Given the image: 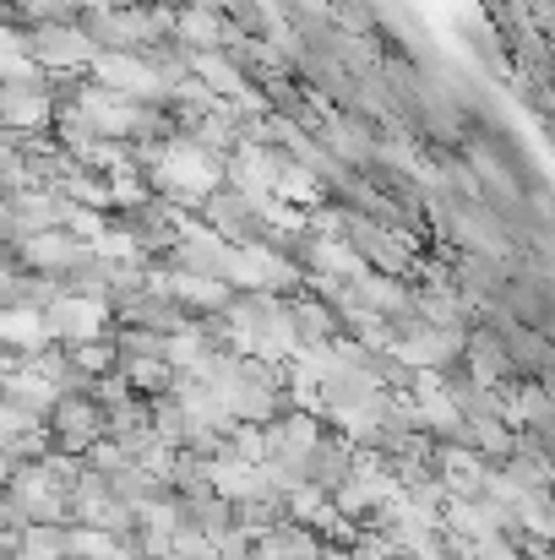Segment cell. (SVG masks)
Here are the masks:
<instances>
[{"mask_svg":"<svg viewBox=\"0 0 555 560\" xmlns=\"http://www.w3.org/2000/svg\"><path fill=\"white\" fill-rule=\"evenodd\" d=\"M38 316H44V332H49L55 349H77V343L109 338V305L104 300H88V294H60Z\"/></svg>","mask_w":555,"mask_h":560,"instance_id":"obj_3","label":"cell"},{"mask_svg":"<svg viewBox=\"0 0 555 560\" xmlns=\"http://www.w3.org/2000/svg\"><path fill=\"white\" fill-rule=\"evenodd\" d=\"M44 435L49 446H60L66 457H82L93 441H104V408L88 392H60L55 408L44 413Z\"/></svg>","mask_w":555,"mask_h":560,"instance_id":"obj_4","label":"cell"},{"mask_svg":"<svg viewBox=\"0 0 555 560\" xmlns=\"http://www.w3.org/2000/svg\"><path fill=\"white\" fill-rule=\"evenodd\" d=\"M289 322H294V338H300V349L305 343H333L344 327H338V316H333V305L327 300H316V294H289Z\"/></svg>","mask_w":555,"mask_h":560,"instance_id":"obj_12","label":"cell"},{"mask_svg":"<svg viewBox=\"0 0 555 560\" xmlns=\"http://www.w3.org/2000/svg\"><path fill=\"white\" fill-rule=\"evenodd\" d=\"M458 365H463V375H469L474 386H507V381H518V375H512V360H507V349H501V338H496L490 327L463 332V354H458Z\"/></svg>","mask_w":555,"mask_h":560,"instance_id":"obj_8","label":"cell"},{"mask_svg":"<svg viewBox=\"0 0 555 560\" xmlns=\"http://www.w3.org/2000/svg\"><path fill=\"white\" fill-rule=\"evenodd\" d=\"M104 186H109V212H142L153 201V190H148L142 175H109Z\"/></svg>","mask_w":555,"mask_h":560,"instance_id":"obj_15","label":"cell"},{"mask_svg":"<svg viewBox=\"0 0 555 560\" xmlns=\"http://www.w3.org/2000/svg\"><path fill=\"white\" fill-rule=\"evenodd\" d=\"M66 354H71V365L88 375V381H93V375H115V365H120L109 338H99V343H77V349H66Z\"/></svg>","mask_w":555,"mask_h":560,"instance_id":"obj_16","label":"cell"},{"mask_svg":"<svg viewBox=\"0 0 555 560\" xmlns=\"http://www.w3.org/2000/svg\"><path fill=\"white\" fill-rule=\"evenodd\" d=\"M22 49L27 60L44 71V77H82L93 66V38L82 33V22H38V27H22Z\"/></svg>","mask_w":555,"mask_h":560,"instance_id":"obj_1","label":"cell"},{"mask_svg":"<svg viewBox=\"0 0 555 560\" xmlns=\"http://www.w3.org/2000/svg\"><path fill=\"white\" fill-rule=\"evenodd\" d=\"M82 256H88V245H77L66 229H44V234H27V240L16 245V267H22V272L60 278V283H66V272H71Z\"/></svg>","mask_w":555,"mask_h":560,"instance_id":"obj_6","label":"cell"},{"mask_svg":"<svg viewBox=\"0 0 555 560\" xmlns=\"http://www.w3.org/2000/svg\"><path fill=\"white\" fill-rule=\"evenodd\" d=\"M0 349L16 354V360H33L38 349H49L44 316L33 305H0Z\"/></svg>","mask_w":555,"mask_h":560,"instance_id":"obj_9","label":"cell"},{"mask_svg":"<svg viewBox=\"0 0 555 560\" xmlns=\"http://www.w3.org/2000/svg\"><path fill=\"white\" fill-rule=\"evenodd\" d=\"M485 468H490V463H485L474 446H463V441H447V446L430 452V474L441 479V490H447L452 501H474L479 485H485Z\"/></svg>","mask_w":555,"mask_h":560,"instance_id":"obj_7","label":"cell"},{"mask_svg":"<svg viewBox=\"0 0 555 560\" xmlns=\"http://www.w3.org/2000/svg\"><path fill=\"white\" fill-rule=\"evenodd\" d=\"M164 294L181 305L185 316H218L234 289L218 283V278H196V272H175V267H170V289H164Z\"/></svg>","mask_w":555,"mask_h":560,"instance_id":"obj_10","label":"cell"},{"mask_svg":"<svg viewBox=\"0 0 555 560\" xmlns=\"http://www.w3.org/2000/svg\"><path fill=\"white\" fill-rule=\"evenodd\" d=\"M327 435V424L316 419V413H300V408H284L273 424H262V441H267V463H284V468H294L300 479H305V457H311V446Z\"/></svg>","mask_w":555,"mask_h":560,"instance_id":"obj_5","label":"cell"},{"mask_svg":"<svg viewBox=\"0 0 555 560\" xmlns=\"http://www.w3.org/2000/svg\"><path fill=\"white\" fill-rule=\"evenodd\" d=\"M349 468H355V446H349L344 435H322V441L311 446V457H305V479H311L316 490H327V495L349 479Z\"/></svg>","mask_w":555,"mask_h":560,"instance_id":"obj_11","label":"cell"},{"mask_svg":"<svg viewBox=\"0 0 555 560\" xmlns=\"http://www.w3.org/2000/svg\"><path fill=\"white\" fill-rule=\"evenodd\" d=\"M104 490H109V495H115L120 506H131V512H137L142 501L164 495V485H159V479H153L148 468H137V463H126L120 474H109V479H104Z\"/></svg>","mask_w":555,"mask_h":560,"instance_id":"obj_13","label":"cell"},{"mask_svg":"<svg viewBox=\"0 0 555 560\" xmlns=\"http://www.w3.org/2000/svg\"><path fill=\"white\" fill-rule=\"evenodd\" d=\"M5 501L22 512V523L66 528V485L44 468V457H38V463L11 468V479H5Z\"/></svg>","mask_w":555,"mask_h":560,"instance_id":"obj_2","label":"cell"},{"mask_svg":"<svg viewBox=\"0 0 555 560\" xmlns=\"http://www.w3.org/2000/svg\"><path fill=\"white\" fill-rule=\"evenodd\" d=\"M60 534L66 528H44V523H27L22 534H16V560H60Z\"/></svg>","mask_w":555,"mask_h":560,"instance_id":"obj_14","label":"cell"}]
</instances>
